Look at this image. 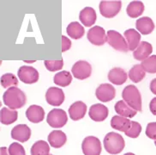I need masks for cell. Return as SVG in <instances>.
Here are the masks:
<instances>
[{
	"label": "cell",
	"instance_id": "cell-42",
	"mask_svg": "<svg viewBox=\"0 0 156 155\" xmlns=\"http://www.w3.org/2000/svg\"><path fill=\"white\" fill-rule=\"evenodd\" d=\"M124 155H136V154H134V153H125V154Z\"/></svg>",
	"mask_w": 156,
	"mask_h": 155
},
{
	"label": "cell",
	"instance_id": "cell-26",
	"mask_svg": "<svg viewBox=\"0 0 156 155\" xmlns=\"http://www.w3.org/2000/svg\"><path fill=\"white\" fill-rule=\"evenodd\" d=\"M67 34L70 38L78 40L81 39L85 34V29L84 28L77 22H72L68 25V27L66 28Z\"/></svg>",
	"mask_w": 156,
	"mask_h": 155
},
{
	"label": "cell",
	"instance_id": "cell-3",
	"mask_svg": "<svg viewBox=\"0 0 156 155\" xmlns=\"http://www.w3.org/2000/svg\"><path fill=\"white\" fill-rule=\"evenodd\" d=\"M122 96L127 104L136 111H142V96L136 86L129 85L124 88Z\"/></svg>",
	"mask_w": 156,
	"mask_h": 155
},
{
	"label": "cell",
	"instance_id": "cell-18",
	"mask_svg": "<svg viewBox=\"0 0 156 155\" xmlns=\"http://www.w3.org/2000/svg\"><path fill=\"white\" fill-rule=\"evenodd\" d=\"M128 75L126 72L123 68L115 67L112 69L108 73V79L111 83L116 85H124L127 81Z\"/></svg>",
	"mask_w": 156,
	"mask_h": 155
},
{
	"label": "cell",
	"instance_id": "cell-21",
	"mask_svg": "<svg viewBox=\"0 0 156 155\" xmlns=\"http://www.w3.org/2000/svg\"><path fill=\"white\" fill-rule=\"evenodd\" d=\"M124 37L128 43L129 51L134 52L141 43V34L133 28H129L124 31Z\"/></svg>",
	"mask_w": 156,
	"mask_h": 155
},
{
	"label": "cell",
	"instance_id": "cell-23",
	"mask_svg": "<svg viewBox=\"0 0 156 155\" xmlns=\"http://www.w3.org/2000/svg\"><path fill=\"white\" fill-rule=\"evenodd\" d=\"M136 27L139 32L142 35H149L154 29V23L150 17H144L136 20Z\"/></svg>",
	"mask_w": 156,
	"mask_h": 155
},
{
	"label": "cell",
	"instance_id": "cell-11",
	"mask_svg": "<svg viewBox=\"0 0 156 155\" xmlns=\"http://www.w3.org/2000/svg\"><path fill=\"white\" fill-rule=\"evenodd\" d=\"M96 97L103 103L110 102L114 99L116 96V90L110 84H102L98 87L95 91Z\"/></svg>",
	"mask_w": 156,
	"mask_h": 155
},
{
	"label": "cell",
	"instance_id": "cell-28",
	"mask_svg": "<svg viewBox=\"0 0 156 155\" xmlns=\"http://www.w3.org/2000/svg\"><path fill=\"white\" fill-rule=\"evenodd\" d=\"M53 81L58 86L66 87L72 82V75L68 71H62L55 74Z\"/></svg>",
	"mask_w": 156,
	"mask_h": 155
},
{
	"label": "cell",
	"instance_id": "cell-15",
	"mask_svg": "<svg viewBox=\"0 0 156 155\" xmlns=\"http://www.w3.org/2000/svg\"><path fill=\"white\" fill-rule=\"evenodd\" d=\"M96 12L92 7H86L80 11L79 20L85 27H92L96 22Z\"/></svg>",
	"mask_w": 156,
	"mask_h": 155
},
{
	"label": "cell",
	"instance_id": "cell-38",
	"mask_svg": "<svg viewBox=\"0 0 156 155\" xmlns=\"http://www.w3.org/2000/svg\"><path fill=\"white\" fill-rule=\"evenodd\" d=\"M149 109H150V111L151 113L154 115H156V97L153 98L149 104Z\"/></svg>",
	"mask_w": 156,
	"mask_h": 155
},
{
	"label": "cell",
	"instance_id": "cell-43",
	"mask_svg": "<svg viewBox=\"0 0 156 155\" xmlns=\"http://www.w3.org/2000/svg\"><path fill=\"white\" fill-rule=\"evenodd\" d=\"M154 144H155V146H156V141H155V142H154Z\"/></svg>",
	"mask_w": 156,
	"mask_h": 155
},
{
	"label": "cell",
	"instance_id": "cell-19",
	"mask_svg": "<svg viewBox=\"0 0 156 155\" xmlns=\"http://www.w3.org/2000/svg\"><path fill=\"white\" fill-rule=\"evenodd\" d=\"M48 142L54 148H60L67 142L66 134L61 130H53L47 137Z\"/></svg>",
	"mask_w": 156,
	"mask_h": 155
},
{
	"label": "cell",
	"instance_id": "cell-27",
	"mask_svg": "<svg viewBox=\"0 0 156 155\" xmlns=\"http://www.w3.org/2000/svg\"><path fill=\"white\" fill-rule=\"evenodd\" d=\"M144 11V5L141 1L130 2L126 9V13L131 18H136L140 17Z\"/></svg>",
	"mask_w": 156,
	"mask_h": 155
},
{
	"label": "cell",
	"instance_id": "cell-41",
	"mask_svg": "<svg viewBox=\"0 0 156 155\" xmlns=\"http://www.w3.org/2000/svg\"><path fill=\"white\" fill-rule=\"evenodd\" d=\"M25 62H27V63H34V62H35L34 60H32V61H30V60H26Z\"/></svg>",
	"mask_w": 156,
	"mask_h": 155
},
{
	"label": "cell",
	"instance_id": "cell-13",
	"mask_svg": "<svg viewBox=\"0 0 156 155\" xmlns=\"http://www.w3.org/2000/svg\"><path fill=\"white\" fill-rule=\"evenodd\" d=\"M11 137L22 143L28 142L31 137V129L26 124H19L12 128Z\"/></svg>",
	"mask_w": 156,
	"mask_h": 155
},
{
	"label": "cell",
	"instance_id": "cell-25",
	"mask_svg": "<svg viewBox=\"0 0 156 155\" xmlns=\"http://www.w3.org/2000/svg\"><path fill=\"white\" fill-rule=\"evenodd\" d=\"M18 113L15 110L9 108H2L0 111V121L4 125H9L17 121Z\"/></svg>",
	"mask_w": 156,
	"mask_h": 155
},
{
	"label": "cell",
	"instance_id": "cell-20",
	"mask_svg": "<svg viewBox=\"0 0 156 155\" xmlns=\"http://www.w3.org/2000/svg\"><path fill=\"white\" fill-rule=\"evenodd\" d=\"M153 52V47L147 41H141L140 45L138 46L137 48L133 52V57L137 60L143 61L149 57Z\"/></svg>",
	"mask_w": 156,
	"mask_h": 155
},
{
	"label": "cell",
	"instance_id": "cell-34",
	"mask_svg": "<svg viewBox=\"0 0 156 155\" xmlns=\"http://www.w3.org/2000/svg\"><path fill=\"white\" fill-rule=\"evenodd\" d=\"M142 132V126L140 123H138L137 122H131V127L129 129L127 132H125V135L130 138H137L140 134Z\"/></svg>",
	"mask_w": 156,
	"mask_h": 155
},
{
	"label": "cell",
	"instance_id": "cell-6",
	"mask_svg": "<svg viewBox=\"0 0 156 155\" xmlns=\"http://www.w3.org/2000/svg\"><path fill=\"white\" fill-rule=\"evenodd\" d=\"M122 8L121 1H101L99 5L101 14L106 18H112L119 13Z\"/></svg>",
	"mask_w": 156,
	"mask_h": 155
},
{
	"label": "cell",
	"instance_id": "cell-31",
	"mask_svg": "<svg viewBox=\"0 0 156 155\" xmlns=\"http://www.w3.org/2000/svg\"><path fill=\"white\" fill-rule=\"evenodd\" d=\"M1 85L5 89L16 87L18 85V79L12 73H5L1 76Z\"/></svg>",
	"mask_w": 156,
	"mask_h": 155
},
{
	"label": "cell",
	"instance_id": "cell-9",
	"mask_svg": "<svg viewBox=\"0 0 156 155\" xmlns=\"http://www.w3.org/2000/svg\"><path fill=\"white\" fill-rule=\"evenodd\" d=\"M19 79L24 84H34L39 80V73L33 66H21L17 73Z\"/></svg>",
	"mask_w": 156,
	"mask_h": 155
},
{
	"label": "cell",
	"instance_id": "cell-29",
	"mask_svg": "<svg viewBox=\"0 0 156 155\" xmlns=\"http://www.w3.org/2000/svg\"><path fill=\"white\" fill-rule=\"evenodd\" d=\"M31 155H49L50 146L45 141H38L31 147Z\"/></svg>",
	"mask_w": 156,
	"mask_h": 155
},
{
	"label": "cell",
	"instance_id": "cell-7",
	"mask_svg": "<svg viewBox=\"0 0 156 155\" xmlns=\"http://www.w3.org/2000/svg\"><path fill=\"white\" fill-rule=\"evenodd\" d=\"M84 155H100L102 151L101 141L94 136L86 137L82 143Z\"/></svg>",
	"mask_w": 156,
	"mask_h": 155
},
{
	"label": "cell",
	"instance_id": "cell-35",
	"mask_svg": "<svg viewBox=\"0 0 156 155\" xmlns=\"http://www.w3.org/2000/svg\"><path fill=\"white\" fill-rule=\"evenodd\" d=\"M9 155H26L25 149L21 144L17 142H13L8 148Z\"/></svg>",
	"mask_w": 156,
	"mask_h": 155
},
{
	"label": "cell",
	"instance_id": "cell-8",
	"mask_svg": "<svg viewBox=\"0 0 156 155\" xmlns=\"http://www.w3.org/2000/svg\"><path fill=\"white\" fill-rule=\"evenodd\" d=\"M72 75L76 78L83 80L91 76L92 73V66L87 61L79 60L76 62L71 68Z\"/></svg>",
	"mask_w": 156,
	"mask_h": 155
},
{
	"label": "cell",
	"instance_id": "cell-36",
	"mask_svg": "<svg viewBox=\"0 0 156 155\" xmlns=\"http://www.w3.org/2000/svg\"><path fill=\"white\" fill-rule=\"evenodd\" d=\"M146 134L148 138L156 141V123H150L147 124Z\"/></svg>",
	"mask_w": 156,
	"mask_h": 155
},
{
	"label": "cell",
	"instance_id": "cell-44",
	"mask_svg": "<svg viewBox=\"0 0 156 155\" xmlns=\"http://www.w3.org/2000/svg\"><path fill=\"white\" fill-rule=\"evenodd\" d=\"M51 155H52V154H51Z\"/></svg>",
	"mask_w": 156,
	"mask_h": 155
},
{
	"label": "cell",
	"instance_id": "cell-17",
	"mask_svg": "<svg viewBox=\"0 0 156 155\" xmlns=\"http://www.w3.org/2000/svg\"><path fill=\"white\" fill-rule=\"evenodd\" d=\"M87 112V105L82 101L75 102L70 105L69 109V115L73 121H78L83 119Z\"/></svg>",
	"mask_w": 156,
	"mask_h": 155
},
{
	"label": "cell",
	"instance_id": "cell-24",
	"mask_svg": "<svg viewBox=\"0 0 156 155\" xmlns=\"http://www.w3.org/2000/svg\"><path fill=\"white\" fill-rule=\"evenodd\" d=\"M114 109L117 114L119 115L120 116L126 117V118H132L137 113L136 110L130 108L124 100L118 101L115 104Z\"/></svg>",
	"mask_w": 156,
	"mask_h": 155
},
{
	"label": "cell",
	"instance_id": "cell-2",
	"mask_svg": "<svg viewBox=\"0 0 156 155\" xmlns=\"http://www.w3.org/2000/svg\"><path fill=\"white\" fill-rule=\"evenodd\" d=\"M104 146L110 154H119L124 150L125 142L122 135L114 132H110L104 138Z\"/></svg>",
	"mask_w": 156,
	"mask_h": 155
},
{
	"label": "cell",
	"instance_id": "cell-32",
	"mask_svg": "<svg viewBox=\"0 0 156 155\" xmlns=\"http://www.w3.org/2000/svg\"><path fill=\"white\" fill-rule=\"evenodd\" d=\"M141 65L145 72L148 73H156V55L149 56L147 59L142 61Z\"/></svg>",
	"mask_w": 156,
	"mask_h": 155
},
{
	"label": "cell",
	"instance_id": "cell-10",
	"mask_svg": "<svg viewBox=\"0 0 156 155\" xmlns=\"http://www.w3.org/2000/svg\"><path fill=\"white\" fill-rule=\"evenodd\" d=\"M87 40L93 45L102 46L106 43V35L105 29L100 26H94L91 28L87 34Z\"/></svg>",
	"mask_w": 156,
	"mask_h": 155
},
{
	"label": "cell",
	"instance_id": "cell-4",
	"mask_svg": "<svg viewBox=\"0 0 156 155\" xmlns=\"http://www.w3.org/2000/svg\"><path fill=\"white\" fill-rule=\"evenodd\" d=\"M106 42L113 47L115 50L126 53L129 50V46L127 41L121 36L119 33L115 30H109L106 34Z\"/></svg>",
	"mask_w": 156,
	"mask_h": 155
},
{
	"label": "cell",
	"instance_id": "cell-1",
	"mask_svg": "<svg viewBox=\"0 0 156 155\" xmlns=\"http://www.w3.org/2000/svg\"><path fill=\"white\" fill-rule=\"evenodd\" d=\"M3 101L6 106L11 110H18L26 104L27 97L25 93L17 87H11L3 95Z\"/></svg>",
	"mask_w": 156,
	"mask_h": 155
},
{
	"label": "cell",
	"instance_id": "cell-5",
	"mask_svg": "<svg viewBox=\"0 0 156 155\" xmlns=\"http://www.w3.org/2000/svg\"><path fill=\"white\" fill-rule=\"evenodd\" d=\"M46 122L51 128H63L68 122V116L64 110L53 109L47 115Z\"/></svg>",
	"mask_w": 156,
	"mask_h": 155
},
{
	"label": "cell",
	"instance_id": "cell-22",
	"mask_svg": "<svg viewBox=\"0 0 156 155\" xmlns=\"http://www.w3.org/2000/svg\"><path fill=\"white\" fill-rule=\"evenodd\" d=\"M131 122L129 118L123 117L120 115H114L111 120L112 128L121 132H127L131 127Z\"/></svg>",
	"mask_w": 156,
	"mask_h": 155
},
{
	"label": "cell",
	"instance_id": "cell-14",
	"mask_svg": "<svg viewBox=\"0 0 156 155\" xmlns=\"http://www.w3.org/2000/svg\"><path fill=\"white\" fill-rule=\"evenodd\" d=\"M109 114L107 107L101 104H96L92 105L89 109L88 115L90 118L94 122H103L105 121Z\"/></svg>",
	"mask_w": 156,
	"mask_h": 155
},
{
	"label": "cell",
	"instance_id": "cell-40",
	"mask_svg": "<svg viewBox=\"0 0 156 155\" xmlns=\"http://www.w3.org/2000/svg\"><path fill=\"white\" fill-rule=\"evenodd\" d=\"M8 149L5 147V146H4V147H1L0 148V155H9L8 154Z\"/></svg>",
	"mask_w": 156,
	"mask_h": 155
},
{
	"label": "cell",
	"instance_id": "cell-33",
	"mask_svg": "<svg viewBox=\"0 0 156 155\" xmlns=\"http://www.w3.org/2000/svg\"><path fill=\"white\" fill-rule=\"evenodd\" d=\"M44 65L48 71L56 72V71H59L63 68L64 61H63V59H60V60H45Z\"/></svg>",
	"mask_w": 156,
	"mask_h": 155
},
{
	"label": "cell",
	"instance_id": "cell-39",
	"mask_svg": "<svg viewBox=\"0 0 156 155\" xmlns=\"http://www.w3.org/2000/svg\"><path fill=\"white\" fill-rule=\"evenodd\" d=\"M150 90H151L152 93L156 95V78L153 79L150 83Z\"/></svg>",
	"mask_w": 156,
	"mask_h": 155
},
{
	"label": "cell",
	"instance_id": "cell-16",
	"mask_svg": "<svg viewBox=\"0 0 156 155\" xmlns=\"http://www.w3.org/2000/svg\"><path fill=\"white\" fill-rule=\"evenodd\" d=\"M26 116L32 123H41L45 118V110L39 105H31L26 111Z\"/></svg>",
	"mask_w": 156,
	"mask_h": 155
},
{
	"label": "cell",
	"instance_id": "cell-30",
	"mask_svg": "<svg viewBox=\"0 0 156 155\" xmlns=\"http://www.w3.org/2000/svg\"><path fill=\"white\" fill-rule=\"evenodd\" d=\"M129 78L134 83H139L145 78V71L142 68V65H135L129 72Z\"/></svg>",
	"mask_w": 156,
	"mask_h": 155
},
{
	"label": "cell",
	"instance_id": "cell-12",
	"mask_svg": "<svg viewBox=\"0 0 156 155\" xmlns=\"http://www.w3.org/2000/svg\"><path fill=\"white\" fill-rule=\"evenodd\" d=\"M64 91L58 87H50L46 91V102L52 106H60L64 103Z\"/></svg>",
	"mask_w": 156,
	"mask_h": 155
},
{
	"label": "cell",
	"instance_id": "cell-37",
	"mask_svg": "<svg viewBox=\"0 0 156 155\" xmlns=\"http://www.w3.org/2000/svg\"><path fill=\"white\" fill-rule=\"evenodd\" d=\"M71 47V41L69 38L63 36H62V52L68 51Z\"/></svg>",
	"mask_w": 156,
	"mask_h": 155
}]
</instances>
